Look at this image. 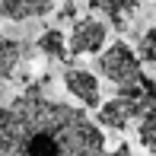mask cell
Returning a JSON list of instances; mask_svg holds the SVG:
<instances>
[{
  "label": "cell",
  "mask_w": 156,
  "mask_h": 156,
  "mask_svg": "<svg viewBox=\"0 0 156 156\" xmlns=\"http://www.w3.org/2000/svg\"><path fill=\"white\" fill-rule=\"evenodd\" d=\"M0 156H105V134L83 108L32 86L0 108Z\"/></svg>",
  "instance_id": "6da1fadb"
},
{
  "label": "cell",
  "mask_w": 156,
  "mask_h": 156,
  "mask_svg": "<svg viewBox=\"0 0 156 156\" xmlns=\"http://www.w3.org/2000/svg\"><path fill=\"white\" fill-rule=\"evenodd\" d=\"M96 67H99V73H102L108 83L118 86V93L137 86V83L144 80V64H140L137 51H134L127 41H112L108 48H102Z\"/></svg>",
  "instance_id": "7a4b0ae2"
},
{
  "label": "cell",
  "mask_w": 156,
  "mask_h": 156,
  "mask_svg": "<svg viewBox=\"0 0 156 156\" xmlns=\"http://www.w3.org/2000/svg\"><path fill=\"white\" fill-rule=\"evenodd\" d=\"M108 41V23L99 16L73 19V29L67 35V51L70 54H99Z\"/></svg>",
  "instance_id": "3957f363"
},
{
  "label": "cell",
  "mask_w": 156,
  "mask_h": 156,
  "mask_svg": "<svg viewBox=\"0 0 156 156\" xmlns=\"http://www.w3.org/2000/svg\"><path fill=\"white\" fill-rule=\"evenodd\" d=\"M140 112H144V102H140V99L118 93L115 99H108V102H102L96 108V124L105 127V131H124L131 121L140 118Z\"/></svg>",
  "instance_id": "277c9868"
},
{
  "label": "cell",
  "mask_w": 156,
  "mask_h": 156,
  "mask_svg": "<svg viewBox=\"0 0 156 156\" xmlns=\"http://www.w3.org/2000/svg\"><path fill=\"white\" fill-rule=\"evenodd\" d=\"M64 89L80 105H86V108H99V105H102V86H99V76L93 70L67 67L64 70Z\"/></svg>",
  "instance_id": "5b68a950"
},
{
  "label": "cell",
  "mask_w": 156,
  "mask_h": 156,
  "mask_svg": "<svg viewBox=\"0 0 156 156\" xmlns=\"http://www.w3.org/2000/svg\"><path fill=\"white\" fill-rule=\"evenodd\" d=\"M86 3H89L93 13H99V16H102L105 23H112L115 29L127 26L137 16V10H140V0H86Z\"/></svg>",
  "instance_id": "8992f818"
},
{
  "label": "cell",
  "mask_w": 156,
  "mask_h": 156,
  "mask_svg": "<svg viewBox=\"0 0 156 156\" xmlns=\"http://www.w3.org/2000/svg\"><path fill=\"white\" fill-rule=\"evenodd\" d=\"M51 10H54V0H0V16L13 19V23L48 16Z\"/></svg>",
  "instance_id": "52a82bcc"
},
{
  "label": "cell",
  "mask_w": 156,
  "mask_h": 156,
  "mask_svg": "<svg viewBox=\"0 0 156 156\" xmlns=\"http://www.w3.org/2000/svg\"><path fill=\"white\" fill-rule=\"evenodd\" d=\"M19 61H23V45L16 38L0 32V83H6L13 73H16Z\"/></svg>",
  "instance_id": "ba28073f"
},
{
  "label": "cell",
  "mask_w": 156,
  "mask_h": 156,
  "mask_svg": "<svg viewBox=\"0 0 156 156\" xmlns=\"http://www.w3.org/2000/svg\"><path fill=\"white\" fill-rule=\"evenodd\" d=\"M137 137L147 153H156V96L147 102V108L137 118Z\"/></svg>",
  "instance_id": "9c48e42d"
},
{
  "label": "cell",
  "mask_w": 156,
  "mask_h": 156,
  "mask_svg": "<svg viewBox=\"0 0 156 156\" xmlns=\"http://www.w3.org/2000/svg\"><path fill=\"white\" fill-rule=\"evenodd\" d=\"M38 51L45 58H54V61H67V38H64L61 29H45L38 35Z\"/></svg>",
  "instance_id": "30bf717a"
},
{
  "label": "cell",
  "mask_w": 156,
  "mask_h": 156,
  "mask_svg": "<svg viewBox=\"0 0 156 156\" xmlns=\"http://www.w3.org/2000/svg\"><path fill=\"white\" fill-rule=\"evenodd\" d=\"M137 58L140 64H150V67H156V26H150L144 35H140V41H137Z\"/></svg>",
  "instance_id": "8fae6325"
},
{
  "label": "cell",
  "mask_w": 156,
  "mask_h": 156,
  "mask_svg": "<svg viewBox=\"0 0 156 156\" xmlns=\"http://www.w3.org/2000/svg\"><path fill=\"white\" fill-rule=\"evenodd\" d=\"M105 156H131V144H118L112 153H105Z\"/></svg>",
  "instance_id": "7c38bea8"
},
{
  "label": "cell",
  "mask_w": 156,
  "mask_h": 156,
  "mask_svg": "<svg viewBox=\"0 0 156 156\" xmlns=\"http://www.w3.org/2000/svg\"><path fill=\"white\" fill-rule=\"evenodd\" d=\"M61 19H73V3H64V10H61Z\"/></svg>",
  "instance_id": "4fadbf2b"
},
{
  "label": "cell",
  "mask_w": 156,
  "mask_h": 156,
  "mask_svg": "<svg viewBox=\"0 0 156 156\" xmlns=\"http://www.w3.org/2000/svg\"><path fill=\"white\" fill-rule=\"evenodd\" d=\"M153 83H156V80H153Z\"/></svg>",
  "instance_id": "5bb4252c"
}]
</instances>
